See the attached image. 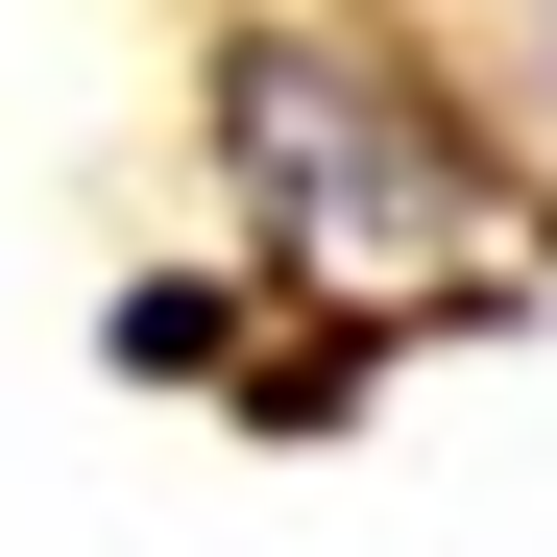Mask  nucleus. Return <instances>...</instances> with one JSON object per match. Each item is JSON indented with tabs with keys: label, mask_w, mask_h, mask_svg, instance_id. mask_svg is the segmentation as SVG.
I'll use <instances>...</instances> for the list:
<instances>
[{
	"label": "nucleus",
	"mask_w": 557,
	"mask_h": 557,
	"mask_svg": "<svg viewBox=\"0 0 557 557\" xmlns=\"http://www.w3.org/2000/svg\"><path fill=\"white\" fill-rule=\"evenodd\" d=\"M219 122H243V170H267V195H412V146L363 122V73H292V49H243V73H219Z\"/></svg>",
	"instance_id": "1"
}]
</instances>
